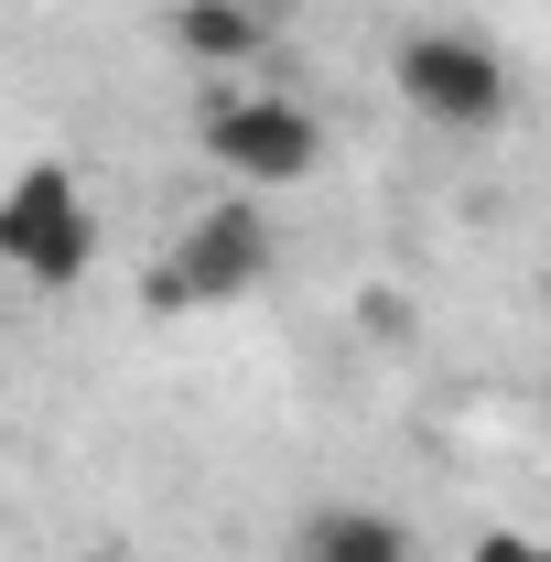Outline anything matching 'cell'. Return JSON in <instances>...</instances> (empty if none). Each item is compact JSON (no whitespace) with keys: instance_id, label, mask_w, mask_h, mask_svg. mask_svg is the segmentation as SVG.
Listing matches in <instances>:
<instances>
[{"instance_id":"4","label":"cell","mask_w":551,"mask_h":562,"mask_svg":"<svg viewBox=\"0 0 551 562\" xmlns=\"http://www.w3.org/2000/svg\"><path fill=\"white\" fill-rule=\"evenodd\" d=\"M98 195L76 184L66 162H22L0 184V281H33V292H76L98 271Z\"/></svg>"},{"instance_id":"6","label":"cell","mask_w":551,"mask_h":562,"mask_svg":"<svg viewBox=\"0 0 551 562\" xmlns=\"http://www.w3.org/2000/svg\"><path fill=\"white\" fill-rule=\"evenodd\" d=\"M173 44L206 76H249L271 55V11L260 0H173Z\"/></svg>"},{"instance_id":"3","label":"cell","mask_w":551,"mask_h":562,"mask_svg":"<svg viewBox=\"0 0 551 562\" xmlns=\"http://www.w3.org/2000/svg\"><path fill=\"white\" fill-rule=\"evenodd\" d=\"M195 140H206V162L238 184V195H281V184L325 173V120H314L303 98H281V87H238V76L206 87Z\"/></svg>"},{"instance_id":"5","label":"cell","mask_w":551,"mask_h":562,"mask_svg":"<svg viewBox=\"0 0 551 562\" xmlns=\"http://www.w3.org/2000/svg\"><path fill=\"white\" fill-rule=\"evenodd\" d=\"M292 562H421V541L412 519H390L368 497H325V508L292 519Z\"/></svg>"},{"instance_id":"1","label":"cell","mask_w":551,"mask_h":562,"mask_svg":"<svg viewBox=\"0 0 551 562\" xmlns=\"http://www.w3.org/2000/svg\"><path fill=\"white\" fill-rule=\"evenodd\" d=\"M390 87H401V109H412L421 131H454V140L519 120V66L486 33H465V22H412L390 44Z\"/></svg>"},{"instance_id":"2","label":"cell","mask_w":551,"mask_h":562,"mask_svg":"<svg viewBox=\"0 0 551 562\" xmlns=\"http://www.w3.org/2000/svg\"><path fill=\"white\" fill-rule=\"evenodd\" d=\"M281 271V227L260 195H206V206L184 216V238L162 249V271L140 281V303L151 314H206V303H249L260 281Z\"/></svg>"},{"instance_id":"8","label":"cell","mask_w":551,"mask_h":562,"mask_svg":"<svg viewBox=\"0 0 551 562\" xmlns=\"http://www.w3.org/2000/svg\"><path fill=\"white\" fill-rule=\"evenodd\" d=\"M0 325H11V281H0Z\"/></svg>"},{"instance_id":"7","label":"cell","mask_w":551,"mask_h":562,"mask_svg":"<svg viewBox=\"0 0 551 562\" xmlns=\"http://www.w3.org/2000/svg\"><path fill=\"white\" fill-rule=\"evenodd\" d=\"M465 562H551V541H530V530H486Z\"/></svg>"}]
</instances>
